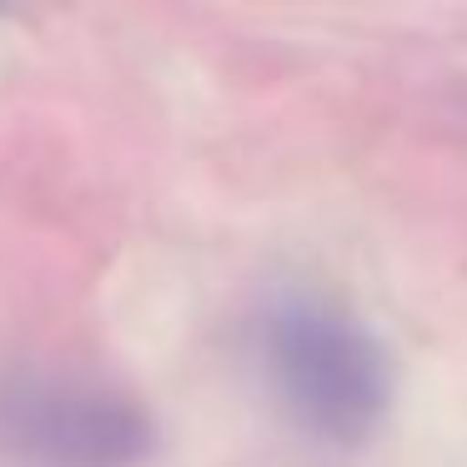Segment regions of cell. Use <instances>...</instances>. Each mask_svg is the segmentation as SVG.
Instances as JSON below:
<instances>
[{
    "mask_svg": "<svg viewBox=\"0 0 467 467\" xmlns=\"http://www.w3.org/2000/svg\"><path fill=\"white\" fill-rule=\"evenodd\" d=\"M0 452L21 467H146L156 422L116 387L31 377L0 392Z\"/></svg>",
    "mask_w": 467,
    "mask_h": 467,
    "instance_id": "7a4b0ae2",
    "label": "cell"
},
{
    "mask_svg": "<svg viewBox=\"0 0 467 467\" xmlns=\"http://www.w3.org/2000/svg\"><path fill=\"white\" fill-rule=\"evenodd\" d=\"M256 362L282 417L322 447H367L392 412L382 337L317 292H282L256 317Z\"/></svg>",
    "mask_w": 467,
    "mask_h": 467,
    "instance_id": "6da1fadb",
    "label": "cell"
}]
</instances>
